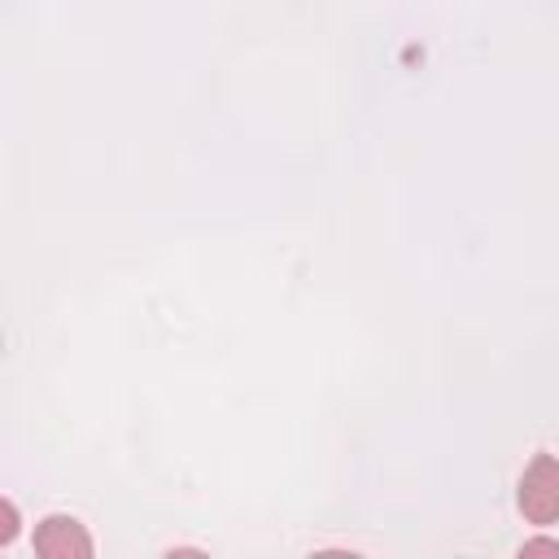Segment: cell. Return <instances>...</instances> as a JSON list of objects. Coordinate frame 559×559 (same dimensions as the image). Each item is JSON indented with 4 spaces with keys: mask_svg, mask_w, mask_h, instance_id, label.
Listing matches in <instances>:
<instances>
[{
    "mask_svg": "<svg viewBox=\"0 0 559 559\" xmlns=\"http://www.w3.org/2000/svg\"><path fill=\"white\" fill-rule=\"evenodd\" d=\"M520 515L528 524H555L559 520V459L555 454H537L524 476H520Z\"/></svg>",
    "mask_w": 559,
    "mask_h": 559,
    "instance_id": "6da1fadb",
    "label": "cell"
},
{
    "mask_svg": "<svg viewBox=\"0 0 559 559\" xmlns=\"http://www.w3.org/2000/svg\"><path fill=\"white\" fill-rule=\"evenodd\" d=\"M35 555H44V559H92V537L74 515H48L35 528Z\"/></svg>",
    "mask_w": 559,
    "mask_h": 559,
    "instance_id": "7a4b0ae2",
    "label": "cell"
},
{
    "mask_svg": "<svg viewBox=\"0 0 559 559\" xmlns=\"http://www.w3.org/2000/svg\"><path fill=\"white\" fill-rule=\"evenodd\" d=\"M13 537H17V507L4 498L0 502V546H9Z\"/></svg>",
    "mask_w": 559,
    "mask_h": 559,
    "instance_id": "3957f363",
    "label": "cell"
},
{
    "mask_svg": "<svg viewBox=\"0 0 559 559\" xmlns=\"http://www.w3.org/2000/svg\"><path fill=\"white\" fill-rule=\"evenodd\" d=\"M520 555H559V537H533L520 546Z\"/></svg>",
    "mask_w": 559,
    "mask_h": 559,
    "instance_id": "277c9868",
    "label": "cell"
}]
</instances>
